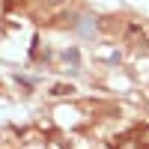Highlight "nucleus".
Instances as JSON below:
<instances>
[{
  "label": "nucleus",
  "mask_w": 149,
  "mask_h": 149,
  "mask_svg": "<svg viewBox=\"0 0 149 149\" xmlns=\"http://www.w3.org/2000/svg\"><path fill=\"white\" fill-rule=\"evenodd\" d=\"M51 93H54V95H69V93H74V90H72V86H66V84H57Z\"/></svg>",
  "instance_id": "1"
},
{
  "label": "nucleus",
  "mask_w": 149,
  "mask_h": 149,
  "mask_svg": "<svg viewBox=\"0 0 149 149\" xmlns=\"http://www.w3.org/2000/svg\"><path fill=\"white\" fill-rule=\"evenodd\" d=\"M137 137H140V140H137V143H143V146H149V125H146V128H140V131H137Z\"/></svg>",
  "instance_id": "2"
}]
</instances>
